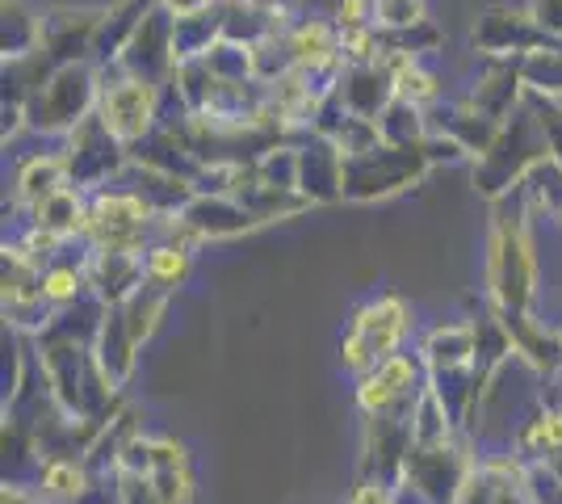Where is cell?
<instances>
[{
  "label": "cell",
  "mask_w": 562,
  "mask_h": 504,
  "mask_svg": "<svg viewBox=\"0 0 562 504\" xmlns=\"http://www.w3.org/2000/svg\"><path fill=\"white\" fill-rule=\"evenodd\" d=\"M483 299L492 303L495 312H538L541 257H538V236H533L529 181L492 202Z\"/></svg>",
  "instance_id": "1"
},
{
  "label": "cell",
  "mask_w": 562,
  "mask_h": 504,
  "mask_svg": "<svg viewBox=\"0 0 562 504\" xmlns=\"http://www.w3.org/2000/svg\"><path fill=\"white\" fill-rule=\"evenodd\" d=\"M546 379L525 354H508L499 361L487 387L479 391L474 412H470L467 437L474 441V455H513L516 433L525 429V421L541 408L546 400Z\"/></svg>",
  "instance_id": "2"
},
{
  "label": "cell",
  "mask_w": 562,
  "mask_h": 504,
  "mask_svg": "<svg viewBox=\"0 0 562 504\" xmlns=\"http://www.w3.org/2000/svg\"><path fill=\"white\" fill-rule=\"evenodd\" d=\"M412 336H416V307L398 290H378L370 299H361L345 320V333L336 345V366L345 379L357 383L386 358L403 354Z\"/></svg>",
  "instance_id": "3"
},
{
  "label": "cell",
  "mask_w": 562,
  "mask_h": 504,
  "mask_svg": "<svg viewBox=\"0 0 562 504\" xmlns=\"http://www.w3.org/2000/svg\"><path fill=\"white\" fill-rule=\"evenodd\" d=\"M541 165H550V144H546L538 110L525 93V101L504 119L495 144L470 165V181H474L479 198L495 202V198L513 193L516 186H525Z\"/></svg>",
  "instance_id": "4"
},
{
  "label": "cell",
  "mask_w": 562,
  "mask_h": 504,
  "mask_svg": "<svg viewBox=\"0 0 562 504\" xmlns=\"http://www.w3.org/2000/svg\"><path fill=\"white\" fill-rule=\"evenodd\" d=\"M97 97H101V68H97L93 59L64 64V68H55L34 93L25 97V131L59 144L85 119H93Z\"/></svg>",
  "instance_id": "5"
},
{
  "label": "cell",
  "mask_w": 562,
  "mask_h": 504,
  "mask_svg": "<svg viewBox=\"0 0 562 504\" xmlns=\"http://www.w3.org/2000/svg\"><path fill=\"white\" fill-rule=\"evenodd\" d=\"M474 441L467 433H453L446 441H412V455L403 467L398 501L403 504H458L467 475L474 467Z\"/></svg>",
  "instance_id": "6"
},
{
  "label": "cell",
  "mask_w": 562,
  "mask_h": 504,
  "mask_svg": "<svg viewBox=\"0 0 562 504\" xmlns=\"http://www.w3.org/2000/svg\"><path fill=\"white\" fill-rule=\"evenodd\" d=\"M168 105V85H156L147 76H135L126 68H105L101 72V97H97V119L117 144L135 147L151 131H160Z\"/></svg>",
  "instance_id": "7"
},
{
  "label": "cell",
  "mask_w": 562,
  "mask_h": 504,
  "mask_svg": "<svg viewBox=\"0 0 562 504\" xmlns=\"http://www.w3.org/2000/svg\"><path fill=\"white\" fill-rule=\"evenodd\" d=\"M428 152L424 147L374 144L366 152L345 156V202H386L395 193L420 186L428 177Z\"/></svg>",
  "instance_id": "8"
},
{
  "label": "cell",
  "mask_w": 562,
  "mask_h": 504,
  "mask_svg": "<svg viewBox=\"0 0 562 504\" xmlns=\"http://www.w3.org/2000/svg\"><path fill=\"white\" fill-rule=\"evenodd\" d=\"M160 215L126 186H105L89 193V219H85V244L89 248H126L143 253L156 240Z\"/></svg>",
  "instance_id": "9"
},
{
  "label": "cell",
  "mask_w": 562,
  "mask_h": 504,
  "mask_svg": "<svg viewBox=\"0 0 562 504\" xmlns=\"http://www.w3.org/2000/svg\"><path fill=\"white\" fill-rule=\"evenodd\" d=\"M59 147H64V160H68V181L85 193L117 186L122 172L131 168V147L117 144L97 114L80 122L68 139H59Z\"/></svg>",
  "instance_id": "10"
},
{
  "label": "cell",
  "mask_w": 562,
  "mask_h": 504,
  "mask_svg": "<svg viewBox=\"0 0 562 504\" xmlns=\"http://www.w3.org/2000/svg\"><path fill=\"white\" fill-rule=\"evenodd\" d=\"M428 387V370L416 349H403L395 358H386L378 370L352 383V408L366 416H386L398 408H416Z\"/></svg>",
  "instance_id": "11"
},
{
  "label": "cell",
  "mask_w": 562,
  "mask_h": 504,
  "mask_svg": "<svg viewBox=\"0 0 562 504\" xmlns=\"http://www.w3.org/2000/svg\"><path fill=\"white\" fill-rule=\"evenodd\" d=\"M416 441V408H398L386 416H366L361 429V458H357V480H378L398 488L403 467Z\"/></svg>",
  "instance_id": "12"
},
{
  "label": "cell",
  "mask_w": 562,
  "mask_h": 504,
  "mask_svg": "<svg viewBox=\"0 0 562 504\" xmlns=\"http://www.w3.org/2000/svg\"><path fill=\"white\" fill-rule=\"evenodd\" d=\"M470 47L474 55H492V59H525L529 51L550 47V38L538 25V18L529 13V4L525 9L492 4L470 25Z\"/></svg>",
  "instance_id": "13"
},
{
  "label": "cell",
  "mask_w": 562,
  "mask_h": 504,
  "mask_svg": "<svg viewBox=\"0 0 562 504\" xmlns=\"http://www.w3.org/2000/svg\"><path fill=\"white\" fill-rule=\"evenodd\" d=\"M105 18V4H55L43 13V55L50 68L93 59L97 30Z\"/></svg>",
  "instance_id": "14"
},
{
  "label": "cell",
  "mask_w": 562,
  "mask_h": 504,
  "mask_svg": "<svg viewBox=\"0 0 562 504\" xmlns=\"http://www.w3.org/2000/svg\"><path fill=\"white\" fill-rule=\"evenodd\" d=\"M299 152V193L311 206H331L345 202V152L319 131H299L294 139Z\"/></svg>",
  "instance_id": "15"
},
{
  "label": "cell",
  "mask_w": 562,
  "mask_h": 504,
  "mask_svg": "<svg viewBox=\"0 0 562 504\" xmlns=\"http://www.w3.org/2000/svg\"><path fill=\"white\" fill-rule=\"evenodd\" d=\"M416 354L424 358L428 379H453V374H474L479 358V328L474 320H437L424 328L416 340ZM479 383V379H474Z\"/></svg>",
  "instance_id": "16"
},
{
  "label": "cell",
  "mask_w": 562,
  "mask_h": 504,
  "mask_svg": "<svg viewBox=\"0 0 562 504\" xmlns=\"http://www.w3.org/2000/svg\"><path fill=\"white\" fill-rule=\"evenodd\" d=\"M64 186H71L64 147L55 144V147H47V152H25V156L13 160V177H9L13 202H9V211H13V219L30 215L38 202H47L50 193L64 190Z\"/></svg>",
  "instance_id": "17"
},
{
  "label": "cell",
  "mask_w": 562,
  "mask_h": 504,
  "mask_svg": "<svg viewBox=\"0 0 562 504\" xmlns=\"http://www.w3.org/2000/svg\"><path fill=\"white\" fill-rule=\"evenodd\" d=\"M525 76H520V59H492L479 55V72L470 76V85L462 89L474 110H483L487 119L504 122L516 105L525 101Z\"/></svg>",
  "instance_id": "18"
},
{
  "label": "cell",
  "mask_w": 562,
  "mask_h": 504,
  "mask_svg": "<svg viewBox=\"0 0 562 504\" xmlns=\"http://www.w3.org/2000/svg\"><path fill=\"white\" fill-rule=\"evenodd\" d=\"M117 68L135 76H147L156 85H168L177 72V47H172V13H165L160 4L147 13V22L139 25V34L131 38V47L122 51Z\"/></svg>",
  "instance_id": "19"
},
{
  "label": "cell",
  "mask_w": 562,
  "mask_h": 504,
  "mask_svg": "<svg viewBox=\"0 0 562 504\" xmlns=\"http://www.w3.org/2000/svg\"><path fill=\"white\" fill-rule=\"evenodd\" d=\"M38 287H43V303L50 307V315L71 312L80 307L85 299H93V287H89V244L76 240L64 244L38 273Z\"/></svg>",
  "instance_id": "20"
},
{
  "label": "cell",
  "mask_w": 562,
  "mask_h": 504,
  "mask_svg": "<svg viewBox=\"0 0 562 504\" xmlns=\"http://www.w3.org/2000/svg\"><path fill=\"white\" fill-rule=\"evenodd\" d=\"M181 223L198 240H239L248 232H257L260 223L252 219L248 206H239L232 193H193L181 211Z\"/></svg>",
  "instance_id": "21"
},
{
  "label": "cell",
  "mask_w": 562,
  "mask_h": 504,
  "mask_svg": "<svg viewBox=\"0 0 562 504\" xmlns=\"http://www.w3.org/2000/svg\"><path fill=\"white\" fill-rule=\"evenodd\" d=\"M336 97H340L345 110L361 114V119H370V122L382 119V110L398 97L395 72H391V64H386V55H382V59H370V64H345V72L336 80Z\"/></svg>",
  "instance_id": "22"
},
{
  "label": "cell",
  "mask_w": 562,
  "mask_h": 504,
  "mask_svg": "<svg viewBox=\"0 0 562 504\" xmlns=\"http://www.w3.org/2000/svg\"><path fill=\"white\" fill-rule=\"evenodd\" d=\"M93 354H97L101 374H105V383H110V391L122 395L126 383L135 379V366H139V340L126 328L122 307H105L101 328H97V340H93Z\"/></svg>",
  "instance_id": "23"
},
{
  "label": "cell",
  "mask_w": 562,
  "mask_h": 504,
  "mask_svg": "<svg viewBox=\"0 0 562 504\" xmlns=\"http://www.w3.org/2000/svg\"><path fill=\"white\" fill-rule=\"evenodd\" d=\"M499 126H504V122H495V119H487L483 110H474L462 93L446 97V101H437V105L428 110V131H441L449 139H458L474 160L495 144Z\"/></svg>",
  "instance_id": "24"
},
{
  "label": "cell",
  "mask_w": 562,
  "mask_h": 504,
  "mask_svg": "<svg viewBox=\"0 0 562 504\" xmlns=\"http://www.w3.org/2000/svg\"><path fill=\"white\" fill-rule=\"evenodd\" d=\"M151 488L160 492L165 504H193L198 496V480H193V458L189 446L177 441L172 433H151V471H147Z\"/></svg>",
  "instance_id": "25"
},
{
  "label": "cell",
  "mask_w": 562,
  "mask_h": 504,
  "mask_svg": "<svg viewBox=\"0 0 562 504\" xmlns=\"http://www.w3.org/2000/svg\"><path fill=\"white\" fill-rule=\"evenodd\" d=\"M85 219H89V193L76 190V186H64L18 223H25L30 232H38V236H47L55 244H76L85 240Z\"/></svg>",
  "instance_id": "26"
},
{
  "label": "cell",
  "mask_w": 562,
  "mask_h": 504,
  "mask_svg": "<svg viewBox=\"0 0 562 504\" xmlns=\"http://www.w3.org/2000/svg\"><path fill=\"white\" fill-rule=\"evenodd\" d=\"M89 287H93V299H101L105 307L126 303L143 287V253L89 248Z\"/></svg>",
  "instance_id": "27"
},
{
  "label": "cell",
  "mask_w": 562,
  "mask_h": 504,
  "mask_svg": "<svg viewBox=\"0 0 562 504\" xmlns=\"http://www.w3.org/2000/svg\"><path fill=\"white\" fill-rule=\"evenodd\" d=\"M30 488L43 496V504H85L97 488V475L80 455H47L34 467Z\"/></svg>",
  "instance_id": "28"
},
{
  "label": "cell",
  "mask_w": 562,
  "mask_h": 504,
  "mask_svg": "<svg viewBox=\"0 0 562 504\" xmlns=\"http://www.w3.org/2000/svg\"><path fill=\"white\" fill-rule=\"evenodd\" d=\"M160 0H110L105 4V18H101V30H97L93 43V64L105 72L122 59V51L131 47V38L139 34V25L147 22V13L156 9Z\"/></svg>",
  "instance_id": "29"
},
{
  "label": "cell",
  "mask_w": 562,
  "mask_h": 504,
  "mask_svg": "<svg viewBox=\"0 0 562 504\" xmlns=\"http://www.w3.org/2000/svg\"><path fill=\"white\" fill-rule=\"evenodd\" d=\"M232 198L239 206H248L252 219H257L260 227L265 223H278V219H294V215H306L311 211V202H306L299 190H290V186H269V181H260L257 168H248L239 181H235Z\"/></svg>",
  "instance_id": "30"
},
{
  "label": "cell",
  "mask_w": 562,
  "mask_h": 504,
  "mask_svg": "<svg viewBox=\"0 0 562 504\" xmlns=\"http://www.w3.org/2000/svg\"><path fill=\"white\" fill-rule=\"evenodd\" d=\"M391 72H395V89L403 101L420 105V110H432L437 101H446L449 93V80L437 72L432 55H386Z\"/></svg>",
  "instance_id": "31"
},
{
  "label": "cell",
  "mask_w": 562,
  "mask_h": 504,
  "mask_svg": "<svg viewBox=\"0 0 562 504\" xmlns=\"http://www.w3.org/2000/svg\"><path fill=\"white\" fill-rule=\"evenodd\" d=\"M43 51V13H34L25 0L0 4V59L25 64Z\"/></svg>",
  "instance_id": "32"
},
{
  "label": "cell",
  "mask_w": 562,
  "mask_h": 504,
  "mask_svg": "<svg viewBox=\"0 0 562 504\" xmlns=\"http://www.w3.org/2000/svg\"><path fill=\"white\" fill-rule=\"evenodd\" d=\"M117 186H126V190L139 193L156 215H181V211H186V202L198 193L189 181H181V177H168V172H156V168L135 165V160H131V168L122 172V181H117Z\"/></svg>",
  "instance_id": "33"
},
{
  "label": "cell",
  "mask_w": 562,
  "mask_h": 504,
  "mask_svg": "<svg viewBox=\"0 0 562 504\" xmlns=\"http://www.w3.org/2000/svg\"><path fill=\"white\" fill-rule=\"evenodd\" d=\"M285 18L273 13L265 0H223V43L235 47H257L269 34H278Z\"/></svg>",
  "instance_id": "34"
},
{
  "label": "cell",
  "mask_w": 562,
  "mask_h": 504,
  "mask_svg": "<svg viewBox=\"0 0 562 504\" xmlns=\"http://www.w3.org/2000/svg\"><path fill=\"white\" fill-rule=\"evenodd\" d=\"M315 131H319V135H328L331 144L340 147L345 156L382 144V135H378V122H370V119H361V114H352V110H345L336 93H331L328 101L319 105V114H315Z\"/></svg>",
  "instance_id": "35"
},
{
  "label": "cell",
  "mask_w": 562,
  "mask_h": 504,
  "mask_svg": "<svg viewBox=\"0 0 562 504\" xmlns=\"http://www.w3.org/2000/svg\"><path fill=\"white\" fill-rule=\"evenodd\" d=\"M223 43V4H214L206 13L193 18H172V47H177V64L186 59H202Z\"/></svg>",
  "instance_id": "36"
},
{
  "label": "cell",
  "mask_w": 562,
  "mask_h": 504,
  "mask_svg": "<svg viewBox=\"0 0 562 504\" xmlns=\"http://www.w3.org/2000/svg\"><path fill=\"white\" fill-rule=\"evenodd\" d=\"M378 135H382V144L424 147V139H428V110L395 97V101L382 110V119H378Z\"/></svg>",
  "instance_id": "37"
},
{
  "label": "cell",
  "mask_w": 562,
  "mask_h": 504,
  "mask_svg": "<svg viewBox=\"0 0 562 504\" xmlns=\"http://www.w3.org/2000/svg\"><path fill=\"white\" fill-rule=\"evenodd\" d=\"M177 294H165V290H156V287H147L143 282L126 303H117L122 307V315H126V328H131V336L139 340V349L156 336V328H160V320H165L168 312V303H172Z\"/></svg>",
  "instance_id": "38"
},
{
  "label": "cell",
  "mask_w": 562,
  "mask_h": 504,
  "mask_svg": "<svg viewBox=\"0 0 562 504\" xmlns=\"http://www.w3.org/2000/svg\"><path fill=\"white\" fill-rule=\"evenodd\" d=\"M520 76H525V89H529V93L562 101V43L529 51V55L520 59Z\"/></svg>",
  "instance_id": "39"
},
{
  "label": "cell",
  "mask_w": 562,
  "mask_h": 504,
  "mask_svg": "<svg viewBox=\"0 0 562 504\" xmlns=\"http://www.w3.org/2000/svg\"><path fill=\"white\" fill-rule=\"evenodd\" d=\"M424 22H432L428 0H374L378 30H416Z\"/></svg>",
  "instance_id": "40"
},
{
  "label": "cell",
  "mask_w": 562,
  "mask_h": 504,
  "mask_svg": "<svg viewBox=\"0 0 562 504\" xmlns=\"http://www.w3.org/2000/svg\"><path fill=\"white\" fill-rule=\"evenodd\" d=\"M529 101H533V110H538L541 131H546V144H550V165L562 168V101L541 97V93H529Z\"/></svg>",
  "instance_id": "41"
},
{
  "label": "cell",
  "mask_w": 562,
  "mask_h": 504,
  "mask_svg": "<svg viewBox=\"0 0 562 504\" xmlns=\"http://www.w3.org/2000/svg\"><path fill=\"white\" fill-rule=\"evenodd\" d=\"M424 152H428L432 168H437V165H474V156H470L467 147L458 144V139H449V135H441V131H428Z\"/></svg>",
  "instance_id": "42"
},
{
  "label": "cell",
  "mask_w": 562,
  "mask_h": 504,
  "mask_svg": "<svg viewBox=\"0 0 562 504\" xmlns=\"http://www.w3.org/2000/svg\"><path fill=\"white\" fill-rule=\"evenodd\" d=\"M529 13L538 18L550 43H562V0H529Z\"/></svg>",
  "instance_id": "43"
},
{
  "label": "cell",
  "mask_w": 562,
  "mask_h": 504,
  "mask_svg": "<svg viewBox=\"0 0 562 504\" xmlns=\"http://www.w3.org/2000/svg\"><path fill=\"white\" fill-rule=\"evenodd\" d=\"M214 4H223V0H160V9L172 13V18H193V13H206Z\"/></svg>",
  "instance_id": "44"
},
{
  "label": "cell",
  "mask_w": 562,
  "mask_h": 504,
  "mask_svg": "<svg viewBox=\"0 0 562 504\" xmlns=\"http://www.w3.org/2000/svg\"><path fill=\"white\" fill-rule=\"evenodd\" d=\"M559 471H562V467H559Z\"/></svg>",
  "instance_id": "45"
}]
</instances>
